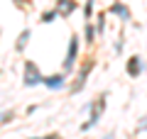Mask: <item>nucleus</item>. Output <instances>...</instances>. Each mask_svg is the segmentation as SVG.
<instances>
[{
  "label": "nucleus",
  "instance_id": "obj_1",
  "mask_svg": "<svg viewBox=\"0 0 147 139\" xmlns=\"http://www.w3.org/2000/svg\"><path fill=\"white\" fill-rule=\"evenodd\" d=\"M27 86H34V83H39V76H37V68L34 63H27Z\"/></svg>",
  "mask_w": 147,
  "mask_h": 139
},
{
  "label": "nucleus",
  "instance_id": "obj_2",
  "mask_svg": "<svg viewBox=\"0 0 147 139\" xmlns=\"http://www.w3.org/2000/svg\"><path fill=\"white\" fill-rule=\"evenodd\" d=\"M44 83H47L49 88H61V76H52V78H47Z\"/></svg>",
  "mask_w": 147,
  "mask_h": 139
},
{
  "label": "nucleus",
  "instance_id": "obj_3",
  "mask_svg": "<svg viewBox=\"0 0 147 139\" xmlns=\"http://www.w3.org/2000/svg\"><path fill=\"white\" fill-rule=\"evenodd\" d=\"M137 61H140V59H130V73H132V76L140 73V63H137Z\"/></svg>",
  "mask_w": 147,
  "mask_h": 139
}]
</instances>
